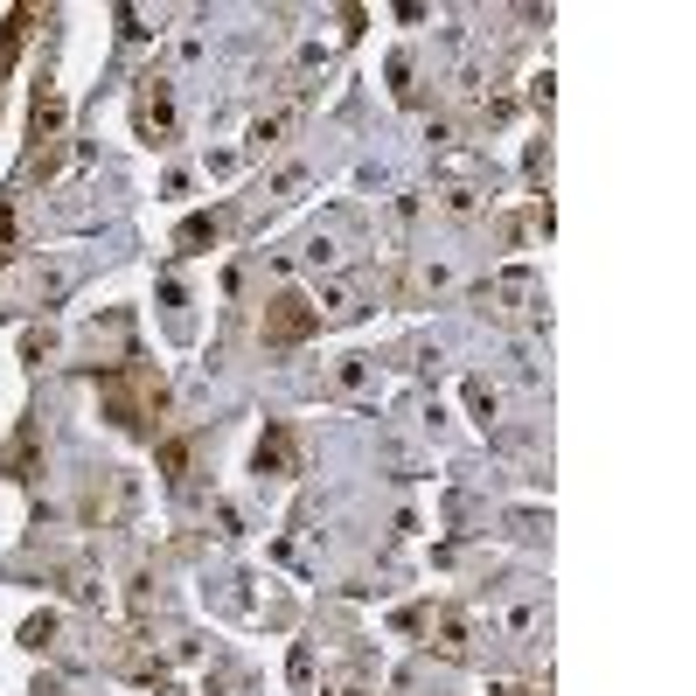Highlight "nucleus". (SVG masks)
Wrapping results in <instances>:
<instances>
[{
    "instance_id": "6e6552de",
    "label": "nucleus",
    "mask_w": 696,
    "mask_h": 696,
    "mask_svg": "<svg viewBox=\"0 0 696 696\" xmlns=\"http://www.w3.org/2000/svg\"><path fill=\"white\" fill-rule=\"evenodd\" d=\"M446 286V266H411L404 272V293H439Z\"/></svg>"
},
{
    "instance_id": "f03ea898",
    "label": "nucleus",
    "mask_w": 696,
    "mask_h": 696,
    "mask_svg": "<svg viewBox=\"0 0 696 696\" xmlns=\"http://www.w3.org/2000/svg\"><path fill=\"white\" fill-rule=\"evenodd\" d=\"M307 334H321V314H314V299L279 293L272 307H266V342H272V349H293V342H307Z\"/></svg>"
},
{
    "instance_id": "7ed1b4c3",
    "label": "nucleus",
    "mask_w": 696,
    "mask_h": 696,
    "mask_svg": "<svg viewBox=\"0 0 696 696\" xmlns=\"http://www.w3.org/2000/svg\"><path fill=\"white\" fill-rule=\"evenodd\" d=\"M133 126H140L146 146H167V140H175V98H167V78H140Z\"/></svg>"
},
{
    "instance_id": "39448f33",
    "label": "nucleus",
    "mask_w": 696,
    "mask_h": 696,
    "mask_svg": "<svg viewBox=\"0 0 696 696\" xmlns=\"http://www.w3.org/2000/svg\"><path fill=\"white\" fill-rule=\"evenodd\" d=\"M342 258H349V251H342V231H314V237H307V266H314V272H334Z\"/></svg>"
},
{
    "instance_id": "f257e3e1",
    "label": "nucleus",
    "mask_w": 696,
    "mask_h": 696,
    "mask_svg": "<svg viewBox=\"0 0 696 696\" xmlns=\"http://www.w3.org/2000/svg\"><path fill=\"white\" fill-rule=\"evenodd\" d=\"M161 398H167V390H161L154 369H126V376L105 384V411H111V425H126V432H154Z\"/></svg>"
},
{
    "instance_id": "9b49d317",
    "label": "nucleus",
    "mask_w": 696,
    "mask_h": 696,
    "mask_svg": "<svg viewBox=\"0 0 696 696\" xmlns=\"http://www.w3.org/2000/svg\"><path fill=\"white\" fill-rule=\"evenodd\" d=\"M495 696H530V689H495Z\"/></svg>"
},
{
    "instance_id": "20e7f679",
    "label": "nucleus",
    "mask_w": 696,
    "mask_h": 696,
    "mask_svg": "<svg viewBox=\"0 0 696 696\" xmlns=\"http://www.w3.org/2000/svg\"><path fill=\"white\" fill-rule=\"evenodd\" d=\"M258 474H293V432L286 425H272L258 439Z\"/></svg>"
},
{
    "instance_id": "9d476101",
    "label": "nucleus",
    "mask_w": 696,
    "mask_h": 696,
    "mask_svg": "<svg viewBox=\"0 0 696 696\" xmlns=\"http://www.w3.org/2000/svg\"><path fill=\"white\" fill-rule=\"evenodd\" d=\"M202 237H216V216H196V223L181 231V244H202Z\"/></svg>"
},
{
    "instance_id": "0eeeda50",
    "label": "nucleus",
    "mask_w": 696,
    "mask_h": 696,
    "mask_svg": "<svg viewBox=\"0 0 696 696\" xmlns=\"http://www.w3.org/2000/svg\"><path fill=\"white\" fill-rule=\"evenodd\" d=\"M376 384V363L369 355H342V369H334V390H369Z\"/></svg>"
},
{
    "instance_id": "f8f14e48",
    "label": "nucleus",
    "mask_w": 696,
    "mask_h": 696,
    "mask_svg": "<svg viewBox=\"0 0 696 696\" xmlns=\"http://www.w3.org/2000/svg\"><path fill=\"white\" fill-rule=\"evenodd\" d=\"M0 237H8V210H0Z\"/></svg>"
},
{
    "instance_id": "1a4fd4ad",
    "label": "nucleus",
    "mask_w": 696,
    "mask_h": 696,
    "mask_svg": "<svg viewBox=\"0 0 696 696\" xmlns=\"http://www.w3.org/2000/svg\"><path fill=\"white\" fill-rule=\"evenodd\" d=\"M467 404H474V411H481V425H487V418H495V390H487V384H467Z\"/></svg>"
},
{
    "instance_id": "423d86ee",
    "label": "nucleus",
    "mask_w": 696,
    "mask_h": 696,
    "mask_svg": "<svg viewBox=\"0 0 696 696\" xmlns=\"http://www.w3.org/2000/svg\"><path fill=\"white\" fill-rule=\"evenodd\" d=\"M432 634H439V654H453V662L467 654V620L460 613H432Z\"/></svg>"
}]
</instances>
